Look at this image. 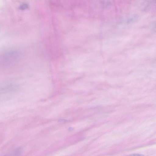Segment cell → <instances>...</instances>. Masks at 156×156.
Masks as SVG:
<instances>
[{"label":"cell","mask_w":156,"mask_h":156,"mask_svg":"<svg viewBox=\"0 0 156 156\" xmlns=\"http://www.w3.org/2000/svg\"><path fill=\"white\" fill-rule=\"evenodd\" d=\"M22 58L21 51L15 49L0 51V67H11L20 62Z\"/></svg>","instance_id":"1"},{"label":"cell","mask_w":156,"mask_h":156,"mask_svg":"<svg viewBox=\"0 0 156 156\" xmlns=\"http://www.w3.org/2000/svg\"><path fill=\"white\" fill-rule=\"evenodd\" d=\"M28 8V5L26 4H22L20 7V9L22 10H24Z\"/></svg>","instance_id":"2"},{"label":"cell","mask_w":156,"mask_h":156,"mask_svg":"<svg viewBox=\"0 0 156 156\" xmlns=\"http://www.w3.org/2000/svg\"><path fill=\"white\" fill-rule=\"evenodd\" d=\"M140 155V154H133V155Z\"/></svg>","instance_id":"3"}]
</instances>
